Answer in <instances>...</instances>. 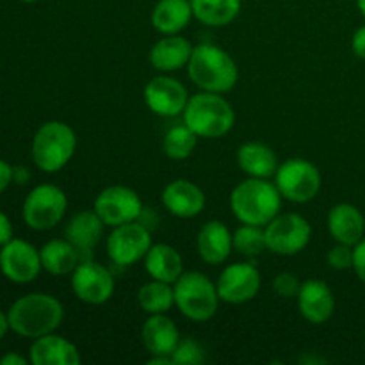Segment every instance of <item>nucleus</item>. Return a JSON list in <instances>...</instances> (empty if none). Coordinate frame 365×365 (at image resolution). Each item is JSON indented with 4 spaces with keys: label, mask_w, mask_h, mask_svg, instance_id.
Segmentation results:
<instances>
[{
    "label": "nucleus",
    "mask_w": 365,
    "mask_h": 365,
    "mask_svg": "<svg viewBox=\"0 0 365 365\" xmlns=\"http://www.w3.org/2000/svg\"><path fill=\"white\" fill-rule=\"evenodd\" d=\"M11 331L24 339L53 334L64 319V307L56 296L32 292L18 298L7 310Z\"/></svg>",
    "instance_id": "nucleus-1"
},
{
    "label": "nucleus",
    "mask_w": 365,
    "mask_h": 365,
    "mask_svg": "<svg viewBox=\"0 0 365 365\" xmlns=\"http://www.w3.org/2000/svg\"><path fill=\"white\" fill-rule=\"evenodd\" d=\"M189 78L202 91L228 93L239 81V68L230 53L214 43H200L187 63Z\"/></svg>",
    "instance_id": "nucleus-2"
},
{
    "label": "nucleus",
    "mask_w": 365,
    "mask_h": 365,
    "mask_svg": "<svg viewBox=\"0 0 365 365\" xmlns=\"http://www.w3.org/2000/svg\"><path fill=\"white\" fill-rule=\"evenodd\" d=\"M282 195L267 178L242 180L230 195V209L241 223L266 227L273 217L280 214Z\"/></svg>",
    "instance_id": "nucleus-3"
},
{
    "label": "nucleus",
    "mask_w": 365,
    "mask_h": 365,
    "mask_svg": "<svg viewBox=\"0 0 365 365\" xmlns=\"http://www.w3.org/2000/svg\"><path fill=\"white\" fill-rule=\"evenodd\" d=\"M184 123L198 138L214 139L228 134L235 123L230 102L220 93L202 91L191 96L184 109Z\"/></svg>",
    "instance_id": "nucleus-4"
},
{
    "label": "nucleus",
    "mask_w": 365,
    "mask_h": 365,
    "mask_svg": "<svg viewBox=\"0 0 365 365\" xmlns=\"http://www.w3.org/2000/svg\"><path fill=\"white\" fill-rule=\"evenodd\" d=\"M75 148L77 135L70 125L63 121H46L32 139V163L45 173H57L70 163Z\"/></svg>",
    "instance_id": "nucleus-5"
},
{
    "label": "nucleus",
    "mask_w": 365,
    "mask_h": 365,
    "mask_svg": "<svg viewBox=\"0 0 365 365\" xmlns=\"http://www.w3.org/2000/svg\"><path fill=\"white\" fill-rule=\"evenodd\" d=\"M175 307L187 319L196 323H205L212 319L220 307V294L216 284L207 274L198 271L182 273L173 284Z\"/></svg>",
    "instance_id": "nucleus-6"
},
{
    "label": "nucleus",
    "mask_w": 365,
    "mask_h": 365,
    "mask_svg": "<svg viewBox=\"0 0 365 365\" xmlns=\"http://www.w3.org/2000/svg\"><path fill=\"white\" fill-rule=\"evenodd\" d=\"M68 210L66 192L56 184H39L25 196L21 216L32 230L45 232L63 221Z\"/></svg>",
    "instance_id": "nucleus-7"
},
{
    "label": "nucleus",
    "mask_w": 365,
    "mask_h": 365,
    "mask_svg": "<svg viewBox=\"0 0 365 365\" xmlns=\"http://www.w3.org/2000/svg\"><path fill=\"white\" fill-rule=\"evenodd\" d=\"M274 185L282 198L292 203H307L321 189V173L317 166L305 159H289L274 173Z\"/></svg>",
    "instance_id": "nucleus-8"
},
{
    "label": "nucleus",
    "mask_w": 365,
    "mask_h": 365,
    "mask_svg": "<svg viewBox=\"0 0 365 365\" xmlns=\"http://www.w3.org/2000/svg\"><path fill=\"white\" fill-rule=\"evenodd\" d=\"M266 245L274 255L292 257L309 246L312 237V227L303 216L296 212L278 214L264 227Z\"/></svg>",
    "instance_id": "nucleus-9"
},
{
    "label": "nucleus",
    "mask_w": 365,
    "mask_h": 365,
    "mask_svg": "<svg viewBox=\"0 0 365 365\" xmlns=\"http://www.w3.org/2000/svg\"><path fill=\"white\" fill-rule=\"evenodd\" d=\"M106 248L107 255L116 266H134L139 260H145L146 253L152 248V235L145 225L132 221L113 228Z\"/></svg>",
    "instance_id": "nucleus-10"
},
{
    "label": "nucleus",
    "mask_w": 365,
    "mask_h": 365,
    "mask_svg": "<svg viewBox=\"0 0 365 365\" xmlns=\"http://www.w3.org/2000/svg\"><path fill=\"white\" fill-rule=\"evenodd\" d=\"M41 269L39 250L31 242L13 237L0 246V273L13 284H31L39 277Z\"/></svg>",
    "instance_id": "nucleus-11"
},
{
    "label": "nucleus",
    "mask_w": 365,
    "mask_h": 365,
    "mask_svg": "<svg viewBox=\"0 0 365 365\" xmlns=\"http://www.w3.org/2000/svg\"><path fill=\"white\" fill-rule=\"evenodd\" d=\"M71 289L81 302L88 305H102L114 294V277L106 266L95 260H81L71 273Z\"/></svg>",
    "instance_id": "nucleus-12"
},
{
    "label": "nucleus",
    "mask_w": 365,
    "mask_h": 365,
    "mask_svg": "<svg viewBox=\"0 0 365 365\" xmlns=\"http://www.w3.org/2000/svg\"><path fill=\"white\" fill-rule=\"evenodd\" d=\"M93 210L98 214L106 227L114 228L138 221V217L141 216L143 203L134 189L127 185H110L96 196Z\"/></svg>",
    "instance_id": "nucleus-13"
},
{
    "label": "nucleus",
    "mask_w": 365,
    "mask_h": 365,
    "mask_svg": "<svg viewBox=\"0 0 365 365\" xmlns=\"http://www.w3.org/2000/svg\"><path fill=\"white\" fill-rule=\"evenodd\" d=\"M260 284H262V278L253 264L235 262L221 271L216 289L221 302L241 305L259 294Z\"/></svg>",
    "instance_id": "nucleus-14"
},
{
    "label": "nucleus",
    "mask_w": 365,
    "mask_h": 365,
    "mask_svg": "<svg viewBox=\"0 0 365 365\" xmlns=\"http://www.w3.org/2000/svg\"><path fill=\"white\" fill-rule=\"evenodd\" d=\"M145 102L157 116L175 118L184 113L189 95L180 81L170 75H159L145 86Z\"/></svg>",
    "instance_id": "nucleus-15"
},
{
    "label": "nucleus",
    "mask_w": 365,
    "mask_h": 365,
    "mask_svg": "<svg viewBox=\"0 0 365 365\" xmlns=\"http://www.w3.org/2000/svg\"><path fill=\"white\" fill-rule=\"evenodd\" d=\"M163 205L166 210L173 216L182 217V220H189L195 217L205 209V192L202 187L191 180H184V178H177V180L170 182L163 191Z\"/></svg>",
    "instance_id": "nucleus-16"
},
{
    "label": "nucleus",
    "mask_w": 365,
    "mask_h": 365,
    "mask_svg": "<svg viewBox=\"0 0 365 365\" xmlns=\"http://www.w3.org/2000/svg\"><path fill=\"white\" fill-rule=\"evenodd\" d=\"M296 298H298L299 312L309 323L323 324L334 316V292L323 280L303 282Z\"/></svg>",
    "instance_id": "nucleus-17"
},
{
    "label": "nucleus",
    "mask_w": 365,
    "mask_h": 365,
    "mask_svg": "<svg viewBox=\"0 0 365 365\" xmlns=\"http://www.w3.org/2000/svg\"><path fill=\"white\" fill-rule=\"evenodd\" d=\"M196 250L203 262L210 266H220L227 262L234 250V234H230L223 221H209L203 225L196 237Z\"/></svg>",
    "instance_id": "nucleus-18"
},
{
    "label": "nucleus",
    "mask_w": 365,
    "mask_h": 365,
    "mask_svg": "<svg viewBox=\"0 0 365 365\" xmlns=\"http://www.w3.org/2000/svg\"><path fill=\"white\" fill-rule=\"evenodd\" d=\"M141 341L152 356H171L180 342V334L166 314H152L141 328Z\"/></svg>",
    "instance_id": "nucleus-19"
},
{
    "label": "nucleus",
    "mask_w": 365,
    "mask_h": 365,
    "mask_svg": "<svg viewBox=\"0 0 365 365\" xmlns=\"http://www.w3.org/2000/svg\"><path fill=\"white\" fill-rule=\"evenodd\" d=\"M29 360L34 365H78L81 353L68 339L48 334L34 339L29 351Z\"/></svg>",
    "instance_id": "nucleus-20"
},
{
    "label": "nucleus",
    "mask_w": 365,
    "mask_h": 365,
    "mask_svg": "<svg viewBox=\"0 0 365 365\" xmlns=\"http://www.w3.org/2000/svg\"><path fill=\"white\" fill-rule=\"evenodd\" d=\"M328 230L341 245H359L365 237L364 214L351 203H337L328 214Z\"/></svg>",
    "instance_id": "nucleus-21"
},
{
    "label": "nucleus",
    "mask_w": 365,
    "mask_h": 365,
    "mask_svg": "<svg viewBox=\"0 0 365 365\" xmlns=\"http://www.w3.org/2000/svg\"><path fill=\"white\" fill-rule=\"evenodd\" d=\"M103 228H106V223L100 220L95 210H82L68 221L66 228H64V237L78 250L82 260H84V253L89 255L102 239Z\"/></svg>",
    "instance_id": "nucleus-22"
},
{
    "label": "nucleus",
    "mask_w": 365,
    "mask_h": 365,
    "mask_svg": "<svg viewBox=\"0 0 365 365\" xmlns=\"http://www.w3.org/2000/svg\"><path fill=\"white\" fill-rule=\"evenodd\" d=\"M192 48L195 46L187 39L178 34H171L166 36V38H160L150 48L148 61L155 70L163 71V73H170V71H177L180 68L187 66Z\"/></svg>",
    "instance_id": "nucleus-23"
},
{
    "label": "nucleus",
    "mask_w": 365,
    "mask_h": 365,
    "mask_svg": "<svg viewBox=\"0 0 365 365\" xmlns=\"http://www.w3.org/2000/svg\"><path fill=\"white\" fill-rule=\"evenodd\" d=\"M145 267L152 280L173 285L184 273V260L173 246L159 242V245H152V248L146 253Z\"/></svg>",
    "instance_id": "nucleus-24"
},
{
    "label": "nucleus",
    "mask_w": 365,
    "mask_h": 365,
    "mask_svg": "<svg viewBox=\"0 0 365 365\" xmlns=\"http://www.w3.org/2000/svg\"><path fill=\"white\" fill-rule=\"evenodd\" d=\"M237 164L248 177L253 178H269L277 173L278 157L264 143L250 141L245 143L241 148L237 150Z\"/></svg>",
    "instance_id": "nucleus-25"
},
{
    "label": "nucleus",
    "mask_w": 365,
    "mask_h": 365,
    "mask_svg": "<svg viewBox=\"0 0 365 365\" xmlns=\"http://www.w3.org/2000/svg\"><path fill=\"white\" fill-rule=\"evenodd\" d=\"M192 18L191 0H159L152 11V25L164 36L178 34Z\"/></svg>",
    "instance_id": "nucleus-26"
},
{
    "label": "nucleus",
    "mask_w": 365,
    "mask_h": 365,
    "mask_svg": "<svg viewBox=\"0 0 365 365\" xmlns=\"http://www.w3.org/2000/svg\"><path fill=\"white\" fill-rule=\"evenodd\" d=\"M39 255H41L43 269L53 277L73 273V269L82 260L78 250L68 239H52L45 242L39 250Z\"/></svg>",
    "instance_id": "nucleus-27"
},
{
    "label": "nucleus",
    "mask_w": 365,
    "mask_h": 365,
    "mask_svg": "<svg viewBox=\"0 0 365 365\" xmlns=\"http://www.w3.org/2000/svg\"><path fill=\"white\" fill-rule=\"evenodd\" d=\"M241 0H191L192 16L207 27H225L241 13Z\"/></svg>",
    "instance_id": "nucleus-28"
},
{
    "label": "nucleus",
    "mask_w": 365,
    "mask_h": 365,
    "mask_svg": "<svg viewBox=\"0 0 365 365\" xmlns=\"http://www.w3.org/2000/svg\"><path fill=\"white\" fill-rule=\"evenodd\" d=\"M138 303L146 314H166L175 305V291L171 284L152 280L138 291Z\"/></svg>",
    "instance_id": "nucleus-29"
},
{
    "label": "nucleus",
    "mask_w": 365,
    "mask_h": 365,
    "mask_svg": "<svg viewBox=\"0 0 365 365\" xmlns=\"http://www.w3.org/2000/svg\"><path fill=\"white\" fill-rule=\"evenodd\" d=\"M198 145V135L187 125H175L166 132L163 139V150L170 159L184 160L195 152Z\"/></svg>",
    "instance_id": "nucleus-30"
},
{
    "label": "nucleus",
    "mask_w": 365,
    "mask_h": 365,
    "mask_svg": "<svg viewBox=\"0 0 365 365\" xmlns=\"http://www.w3.org/2000/svg\"><path fill=\"white\" fill-rule=\"evenodd\" d=\"M234 250L246 257L260 255L264 250H267L264 227L242 223L241 227L234 232Z\"/></svg>",
    "instance_id": "nucleus-31"
},
{
    "label": "nucleus",
    "mask_w": 365,
    "mask_h": 365,
    "mask_svg": "<svg viewBox=\"0 0 365 365\" xmlns=\"http://www.w3.org/2000/svg\"><path fill=\"white\" fill-rule=\"evenodd\" d=\"M175 365H200L205 362V351L192 339H180L175 351L171 353Z\"/></svg>",
    "instance_id": "nucleus-32"
},
{
    "label": "nucleus",
    "mask_w": 365,
    "mask_h": 365,
    "mask_svg": "<svg viewBox=\"0 0 365 365\" xmlns=\"http://www.w3.org/2000/svg\"><path fill=\"white\" fill-rule=\"evenodd\" d=\"M328 264H330L331 269L335 271H346V269H351L353 267V246L348 245H337L328 252L327 255Z\"/></svg>",
    "instance_id": "nucleus-33"
},
{
    "label": "nucleus",
    "mask_w": 365,
    "mask_h": 365,
    "mask_svg": "<svg viewBox=\"0 0 365 365\" xmlns=\"http://www.w3.org/2000/svg\"><path fill=\"white\" fill-rule=\"evenodd\" d=\"M299 287H302V284H299L298 277L292 273H280L273 280V291L280 298H296L299 292Z\"/></svg>",
    "instance_id": "nucleus-34"
},
{
    "label": "nucleus",
    "mask_w": 365,
    "mask_h": 365,
    "mask_svg": "<svg viewBox=\"0 0 365 365\" xmlns=\"http://www.w3.org/2000/svg\"><path fill=\"white\" fill-rule=\"evenodd\" d=\"M353 269L365 285V237L359 245L353 246Z\"/></svg>",
    "instance_id": "nucleus-35"
},
{
    "label": "nucleus",
    "mask_w": 365,
    "mask_h": 365,
    "mask_svg": "<svg viewBox=\"0 0 365 365\" xmlns=\"http://www.w3.org/2000/svg\"><path fill=\"white\" fill-rule=\"evenodd\" d=\"M351 48H353V52H355L356 57L365 59V25H362L360 29H356V32L353 34Z\"/></svg>",
    "instance_id": "nucleus-36"
},
{
    "label": "nucleus",
    "mask_w": 365,
    "mask_h": 365,
    "mask_svg": "<svg viewBox=\"0 0 365 365\" xmlns=\"http://www.w3.org/2000/svg\"><path fill=\"white\" fill-rule=\"evenodd\" d=\"M13 239V223H11L9 216L0 210V246L9 242Z\"/></svg>",
    "instance_id": "nucleus-37"
},
{
    "label": "nucleus",
    "mask_w": 365,
    "mask_h": 365,
    "mask_svg": "<svg viewBox=\"0 0 365 365\" xmlns=\"http://www.w3.org/2000/svg\"><path fill=\"white\" fill-rule=\"evenodd\" d=\"M13 184V166L0 159V195Z\"/></svg>",
    "instance_id": "nucleus-38"
},
{
    "label": "nucleus",
    "mask_w": 365,
    "mask_h": 365,
    "mask_svg": "<svg viewBox=\"0 0 365 365\" xmlns=\"http://www.w3.org/2000/svg\"><path fill=\"white\" fill-rule=\"evenodd\" d=\"M31 360H27L25 356L18 355V353H7L0 359V365H27Z\"/></svg>",
    "instance_id": "nucleus-39"
},
{
    "label": "nucleus",
    "mask_w": 365,
    "mask_h": 365,
    "mask_svg": "<svg viewBox=\"0 0 365 365\" xmlns=\"http://www.w3.org/2000/svg\"><path fill=\"white\" fill-rule=\"evenodd\" d=\"M31 173L25 166H13V182L14 184H25L29 180Z\"/></svg>",
    "instance_id": "nucleus-40"
},
{
    "label": "nucleus",
    "mask_w": 365,
    "mask_h": 365,
    "mask_svg": "<svg viewBox=\"0 0 365 365\" xmlns=\"http://www.w3.org/2000/svg\"><path fill=\"white\" fill-rule=\"evenodd\" d=\"M9 330H11L9 317H7L6 312H2V310H0V341H2V339L6 337V334Z\"/></svg>",
    "instance_id": "nucleus-41"
},
{
    "label": "nucleus",
    "mask_w": 365,
    "mask_h": 365,
    "mask_svg": "<svg viewBox=\"0 0 365 365\" xmlns=\"http://www.w3.org/2000/svg\"><path fill=\"white\" fill-rule=\"evenodd\" d=\"M150 365H175L173 360H171V356H152V359L148 360Z\"/></svg>",
    "instance_id": "nucleus-42"
},
{
    "label": "nucleus",
    "mask_w": 365,
    "mask_h": 365,
    "mask_svg": "<svg viewBox=\"0 0 365 365\" xmlns=\"http://www.w3.org/2000/svg\"><path fill=\"white\" fill-rule=\"evenodd\" d=\"M356 6H359L360 13H362L365 16V0H356Z\"/></svg>",
    "instance_id": "nucleus-43"
},
{
    "label": "nucleus",
    "mask_w": 365,
    "mask_h": 365,
    "mask_svg": "<svg viewBox=\"0 0 365 365\" xmlns=\"http://www.w3.org/2000/svg\"><path fill=\"white\" fill-rule=\"evenodd\" d=\"M20 2H24V4H34V2H38V0H20Z\"/></svg>",
    "instance_id": "nucleus-44"
}]
</instances>
